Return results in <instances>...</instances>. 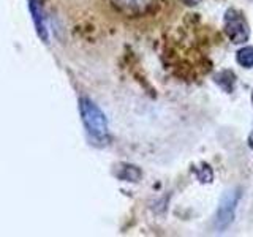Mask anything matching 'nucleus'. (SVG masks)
I'll list each match as a JSON object with an SVG mask.
<instances>
[{"instance_id":"obj_1","label":"nucleus","mask_w":253,"mask_h":237,"mask_svg":"<svg viewBox=\"0 0 253 237\" xmlns=\"http://www.w3.org/2000/svg\"><path fill=\"white\" fill-rule=\"evenodd\" d=\"M79 111H81L83 123L87 133L95 139H105L108 136V118L103 111L89 98H79Z\"/></svg>"},{"instance_id":"obj_2","label":"nucleus","mask_w":253,"mask_h":237,"mask_svg":"<svg viewBox=\"0 0 253 237\" xmlns=\"http://www.w3.org/2000/svg\"><path fill=\"white\" fill-rule=\"evenodd\" d=\"M239 199H241V193L237 188L229 190V192H226L223 195V198H221V201L218 204L217 213H215V229L217 231H225V229L233 223Z\"/></svg>"},{"instance_id":"obj_3","label":"nucleus","mask_w":253,"mask_h":237,"mask_svg":"<svg viewBox=\"0 0 253 237\" xmlns=\"http://www.w3.org/2000/svg\"><path fill=\"white\" fill-rule=\"evenodd\" d=\"M225 32L228 38L233 43L241 44L249 40V26L245 19L242 18V14H239L236 10H228L225 14Z\"/></svg>"},{"instance_id":"obj_4","label":"nucleus","mask_w":253,"mask_h":237,"mask_svg":"<svg viewBox=\"0 0 253 237\" xmlns=\"http://www.w3.org/2000/svg\"><path fill=\"white\" fill-rule=\"evenodd\" d=\"M29 8H30L32 18H34V22H35L38 37L42 38L44 43H47V40H49V35H47V29H46L43 10H42V6H40L38 0H29Z\"/></svg>"},{"instance_id":"obj_5","label":"nucleus","mask_w":253,"mask_h":237,"mask_svg":"<svg viewBox=\"0 0 253 237\" xmlns=\"http://www.w3.org/2000/svg\"><path fill=\"white\" fill-rule=\"evenodd\" d=\"M237 63L245 68L253 67V46H245L237 52Z\"/></svg>"},{"instance_id":"obj_6","label":"nucleus","mask_w":253,"mask_h":237,"mask_svg":"<svg viewBox=\"0 0 253 237\" xmlns=\"http://www.w3.org/2000/svg\"><path fill=\"white\" fill-rule=\"evenodd\" d=\"M117 5H121L122 8L128 11H133V10H139L142 5L147 3V0H116Z\"/></svg>"},{"instance_id":"obj_7","label":"nucleus","mask_w":253,"mask_h":237,"mask_svg":"<svg viewBox=\"0 0 253 237\" xmlns=\"http://www.w3.org/2000/svg\"><path fill=\"white\" fill-rule=\"evenodd\" d=\"M196 176H198V179H200L201 182H203V184H204V182H212V171H211V168H209V166L208 164H206V166H203V171L200 172V171H198L196 172Z\"/></svg>"},{"instance_id":"obj_8","label":"nucleus","mask_w":253,"mask_h":237,"mask_svg":"<svg viewBox=\"0 0 253 237\" xmlns=\"http://www.w3.org/2000/svg\"><path fill=\"white\" fill-rule=\"evenodd\" d=\"M184 2H185L187 5H196V3L203 2V0H184Z\"/></svg>"},{"instance_id":"obj_9","label":"nucleus","mask_w":253,"mask_h":237,"mask_svg":"<svg viewBox=\"0 0 253 237\" xmlns=\"http://www.w3.org/2000/svg\"><path fill=\"white\" fill-rule=\"evenodd\" d=\"M249 146H250V149L253 150V133L249 136Z\"/></svg>"},{"instance_id":"obj_10","label":"nucleus","mask_w":253,"mask_h":237,"mask_svg":"<svg viewBox=\"0 0 253 237\" xmlns=\"http://www.w3.org/2000/svg\"><path fill=\"white\" fill-rule=\"evenodd\" d=\"M252 100H253V95H252Z\"/></svg>"}]
</instances>
